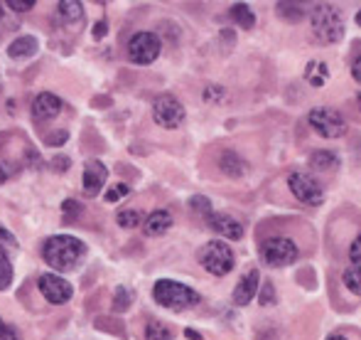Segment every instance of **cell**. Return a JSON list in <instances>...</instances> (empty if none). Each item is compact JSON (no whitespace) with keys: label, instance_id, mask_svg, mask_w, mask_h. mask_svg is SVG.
Here are the masks:
<instances>
[{"label":"cell","instance_id":"cell-1","mask_svg":"<svg viewBox=\"0 0 361 340\" xmlns=\"http://www.w3.org/2000/svg\"><path fill=\"white\" fill-rule=\"evenodd\" d=\"M42 257H44V262L57 269V271H72V269H76L84 262L86 245L72 235L49 237L42 247Z\"/></svg>","mask_w":361,"mask_h":340},{"label":"cell","instance_id":"cell-2","mask_svg":"<svg viewBox=\"0 0 361 340\" xmlns=\"http://www.w3.org/2000/svg\"><path fill=\"white\" fill-rule=\"evenodd\" d=\"M310 25H312V35L317 42L322 45H334L344 37V20L334 5L324 3L317 5L310 15Z\"/></svg>","mask_w":361,"mask_h":340},{"label":"cell","instance_id":"cell-3","mask_svg":"<svg viewBox=\"0 0 361 340\" xmlns=\"http://www.w3.org/2000/svg\"><path fill=\"white\" fill-rule=\"evenodd\" d=\"M152 298L160 306L170 308V311H185V308H192L200 303V293L195 288L185 286L180 281H172V279H160L152 286Z\"/></svg>","mask_w":361,"mask_h":340},{"label":"cell","instance_id":"cell-4","mask_svg":"<svg viewBox=\"0 0 361 340\" xmlns=\"http://www.w3.org/2000/svg\"><path fill=\"white\" fill-rule=\"evenodd\" d=\"M197 259H200L202 266H204L209 274H214V276H226V274L233 269V264H236L231 247H228L226 242H221V240L207 242V245L200 250Z\"/></svg>","mask_w":361,"mask_h":340},{"label":"cell","instance_id":"cell-5","mask_svg":"<svg viewBox=\"0 0 361 340\" xmlns=\"http://www.w3.org/2000/svg\"><path fill=\"white\" fill-rule=\"evenodd\" d=\"M288 187L300 202H305V205L317 207L324 202V187L319 185V180L312 175V172L293 170L288 175Z\"/></svg>","mask_w":361,"mask_h":340},{"label":"cell","instance_id":"cell-6","mask_svg":"<svg viewBox=\"0 0 361 340\" xmlns=\"http://www.w3.org/2000/svg\"><path fill=\"white\" fill-rule=\"evenodd\" d=\"M307 124L310 129H314V134L324 136V139H342L347 134V121L337 109H324V106L312 109L307 116Z\"/></svg>","mask_w":361,"mask_h":340},{"label":"cell","instance_id":"cell-7","mask_svg":"<svg viewBox=\"0 0 361 340\" xmlns=\"http://www.w3.org/2000/svg\"><path fill=\"white\" fill-rule=\"evenodd\" d=\"M298 247L288 237H271L261 245V259L268 266H290L298 262Z\"/></svg>","mask_w":361,"mask_h":340},{"label":"cell","instance_id":"cell-8","mask_svg":"<svg viewBox=\"0 0 361 340\" xmlns=\"http://www.w3.org/2000/svg\"><path fill=\"white\" fill-rule=\"evenodd\" d=\"M152 119H155V124L162 126V129H177V126H182V121H185V106L172 94H162V96H157L155 104H152Z\"/></svg>","mask_w":361,"mask_h":340},{"label":"cell","instance_id":"cell-9","mask_svg":"<svg viewBox=\"0 0 361 340\" xmlns=\"http://www.w3.org/2000/svg\"><path fill=\"white\" fill-rule=\"evenodd\" d=\"M160 37L155 33H138L128 42V59L135 64H150L160 57Z\"/></svg>","mask_w":361,"mask_h":340},{"label":"cell","instance_id":"cell-10","mask_svg":"<svg viewBox=\"0 0 361 340\" xmlns=\"http://www.w3.org/2000/svg\"><path fill=\"white\" fill-rule=\"evenodd\" d=\"M39 293H42L49 303H67L69 298H72L74 288L67 279L57 276V274H42V276H39Z\"/></svg>","mask_w":361,"mask_h":340},{"label":"cell","instance_id":"cell-11","mask_svg":"<svg viewBox=\"0 0 361 340\" xmlns=\"http://www.w3.org/2000/svg\"><path fill=\"white\" fill-rule=\"evenodd\" d=\"M59 111H62V99L49 94V91L39 94L37 99L32 101V119L35 121H52L59 116Z\"/></svg>","mask_w":361,"mask_h":340},{"label":"cell","instance_id":"cell-12","mask_svg":"<svg viewBox=\"0 0 361 340\" xmlns=\"http://www.w3.org/2000/svg\"><path fill=\"white\" fill-rule=\"evenodd\" d=\"M258 286H261V274H258V269H251L248 274H243L241 281L233 288V303L236 306H248L251 298L256 296Z\"/></svg>","mask_w":361,"mask_h":340},{"label":"cell","instance_id":"cell-13","mask_svg":"<svg viewBox=\"0 0 361 340\" xmlns=\"http://www.w3.org/2000/svg\"><path fill=\"white\" fill-rule=\"evenodd\" d=\"M207 225H209L216 235H221L224 240H241L243 237V225L238 220H233L231 215H216V212H212V215L207 217Z\"/></svg>","mask_w":361,"mask_h":340},{"label":"cell","instance_id":"cell-14","mask_svg":"<svg viewBox=\"0 0 361 340\" xmlns=\"http://www.w3.org/2000/svg\"><path fill=\"white\" fill-rule=\"evenodd\" d=\"M106 177H109V170L101 160H89L84 168V195L94 197L101 192V187L106 185Z\"/></svg>","mask_w":361,"mask_h":340},{"label":"cell","instance_id":"cell-15","mask_svg":"<svg viewBox=\"0 0 361 340\" xmlns=\"http://www.w3.org/2000/svg\"><path fill=\"white\" fill-rule=\"evenodd\" d=\"M219 168H221V172H226L228 177H241V175H246L248 163L236 151H224V153L219 156Z\"/></svg>","mask_w":361,"mask_h":340},{"label":"cell","instance_id":"cell-16","mask_svg":"<svg viewBox=\"0 0 361 340\" xmlns=\"http://www.w3.org/2000/svg\"><path fill=\"white\" fill-rule=\"evenodd\" d=\"M172 227V215L167 210H155L152 215H147L145 225H143V232L147 237H160L165 235L167 230Z\"/></svg>","mask_w":361,"mask_h":340},{"label":"cell","instance_id":"cell-17","mask_svg":"<svg viewBox=\"0 0 361 340\" xmlns=\"http://www.w3.org/2000/svg\"><path fill=\"white\" fill-rule=\"evenodd\" d=\"M35 52H37V40L30 37V35L18 37L15 42H10V47H8V54L13 59H27V57H32Z\"/></svg>","mask_w":361,"mask_h":340},{"label":"cell","instance_id":"cell-18","mask_svg":"<svg viewBox=\"0 0 361 340\" xmlns=\"http://www.w3.org/2000/svg\"><path fill=\"white\" fill-rule=\"evenodd\" d=\"M329 79V69L324 62H319V59H312V62L307 64V69H305V82L312 84V86H324Z\"/></svg>","mask_w":361,"mask_h":340},{"label":"cell","instance_id":"cell-19","mask_svg":"<svg viewBox=\"0 0 361 340\" xmlns=\"http://www.w3.org/2000/svg\"><path fill=\"white\" fill-rule=\"evenodd\" d=\"M310 168L319 170V172H332L339 168V158L332 153V151H317V153H312V158H310Z\"/></svg>","mask_w":361,"mask_h":340},{"label":"cell","instance_id":"cell-20","mask_svg":"<svg viewBox=\"0 0 361 340\" xmlns=\"http://www.w3.org/2000/svg\"><path fill=\"white\" fill-rule=\"evenodd\" d=\"M57 15H59V20H62V23L74 25V23H79V20L84 18V8H81V3L62 0V3L57 5Z\"/></svg>","mask_w":361,"mask_h":340},{"label":"cell","instance_id":"cell-21","mask_svg":"<svg viewBox=\"0 0 361 340\" xmlns=\"http://www.w3.org/2000/svg\"><path fill=\"white\" fill-rule=\"evenodd\" d=\"M231 18L236 20V25H238V28H243V30H251L253 25H256V15H253V10L248 8V5H243V3L233 5Z\"/></svg>","mask_w":361,"mask_h":340},{"label":"cell","instance_id":"cell-22","mask_svg":"<svg viewBox=\"0 0 361 340\" xmlns=\"http://www.w3.org/2000/svg\"><path fill=\"white\" fill-rule=\"evenodd\" d=\"M145 340H172V331L162 321H150L145 326Z\"/></svg>","mask_w":361,"mask_h":340},{"label":"cell","instance_id":"cell-23","mask_svg":"<svg viewBox=\"0 0 361 340\" xmlns=\"http://www.w3.org/2000/svg\"><path fill=\"white\" fill-rule=\"evenodd\" d=\"M10 281H13V264H10L8 252L0 247V291H3V288H8Z\"/></svg>","mask_w":361,"mask_h":340},{"label":"cell","instance_id":"cell-24","mask_svg":"<svg viewBox=\"0 0 361 340\" xmlns=\"http://www.w3.org/2000/svg\"><path fill=\"white\" fill-rule=\"evenodd\" d=\"M344 286L354 293V296H361V266H349L344 271Z\"/></svg>","mask_w":361,"mask_h":340},{"label":"cell","instance_id":"cell-25","mask_svg":"<svg viewBox=\"0 0 361 340\" xmlns=\"http://www.w3.org/2000/svg\"><path fill=\"white\" fill-rule=\"evenodd\" d=\"M278 15L286 20H302L305 8L300 3H278Z\"/></svg>","mask_w":361,"mask_h":340},{"label":"cell","instance_id":"cell-26","mask_svg":"<svg viewBox=\"0 0 361 340\" xmlns=\"http://www.w3.org/2000/svg\"><path fill=\"white\" fill-rule=\"evenodd\" d=\"M116 220H118V225H121V227H126V230H133V227H138V225H140L143 215H140L138 210H121Z\"/></svg>","mask_w":361,"mask_h":340},{"label":"cell","instance_id":"cell-27","mask_svg":"<svg viewBox=\"0 0 361 340\" xmlns=\"http://www.w3.org/2000/svg\"><path fill=\"white\" fill-rule=\"evenodd\" d=\"M190 205H192V210H195L197 215H202V217H209V215H212V202L207 200V197L195 195V197L190 200Z\"/></svg>","mask_w":361,"mask_h":340},{"label":"cell","instance_id":"cell-28","mask_svg":"<svg viewBox=\"0 0 361 340\" xmlns=\"http://www.w3.org/2000/svg\"><path fill=\"white\" fill-rule=\"evenodd\" d=\"M130 192V187L126 185V182H118V185H114L109 192H106V202H118V200H123L126 195Z\"/></svg>","mask_w":361,"mask_h":340},{"label":"cell","instance_id":"cell-29","mask_svg":"<svg viewBox=\"0 0 361 340\" xmlns=\"http://www.w3.org/2000/svg\"><path fill=\"white\" fill-rule=\"evenodd\" d=\"M276 303V288L271 281H266V286L261 288V306H273Z\"/></svg>","mask_w":361,"mask_h":340},{"label":"cell","instance_id":"cell-30","mask_svg":"<svg viewBox=\"0 0 361 340\" xmlns=\"http://www.w3.org/2000/svg\"><path fill=\"white\" fill-rule=\"evenodd\" d=\"M349 259H352L354 266H361V235L352 242V247H349Z\"/></svg>","mask_w":361,"mask_h":340},{"label":"cell","instance_id":"cell-31","mask_svg":"<svg viewBox=\"0 0 361 340\" xmlns=\"http://www.w3.org/2000/svg\"><path fill=\"white\" fill-rule=\"evenodd\" d=\"M0 340H20V333L0 318Z\"/></svg>","mask_w":361,"mask_h":340},{"label":"cell","instance_id":"cell-32","mask_svg":"<svg viewBox=\"0 0 361 340\" xmlns=\"http://www.w3.org/2000/svg\"><path fill=\"white\" fill-rule=\"evenodd\" d=\"M64 215H67V220H74V217H79L81 215V205L79 202H74V200H67L64 202Z\"/></svg>","mask_w":361,"mask_h":340},{"label":"cell","instance_id":"cell-33","mask_svg":"<svg viewBox=\"0 0 361 340\" xmlns=\"http://www.w3.org/2000/svg\"><path fill=\"white\" fill-rule=\"evenodd\" d=\"M35 5V0H10L8 8L18 10V13H25V10H30Z\"/></svg>","mask_w":361,"mask_h":340},{"label":"cell","instance_id":"cell-34","mask_svg":"<svg viewBox=\"0 0 361 340\" xmlns=\"http://www.w3.org/2000/svg\"><path fill=\"white\" fill-rule=\"evenodd\" d=\"M221 96H224L221 86H207V89H204V99L207 101H219Z\"/></svg>","mask_w":361,"mask_h":340},{"label":"cell","instance_id":"cell-35","mask_svg":"<svg viewBox=\"0 0 361 340\" xmlns=\"http://www.w3.org/2000/svg\"><path fill=\"white\" fill-rule=\"evenodd\" d=\"M0 247H18V242H15V237L10 235L5 227H0Z\"/></svg>","mask_w":361,"mask_h":340},{"label":"cell","instance_id":"cell-36","mask_svg":"<svg viewBox=\"0 0 361 340\" xmlns=\"http://www.w3.org/2000/svg\"><path fill=\"white\" fill-rule=\"evenodd\" d=\"M128 303H130V293L126 291V288H118V301H116V306L123 311V308H128Z\"/></svg>","mask_w":361,"mask_h":340},{"label":"cell","instance_id":"cell-37","mask_svg":"<svg viewBox=\"0 0 361 340\" xmlns=\"http://www.w3.org/2000/svg\"><path fill=\"white\" fill-rule=\"evenodd\" d=\"M352 77L361 84V57H357V62L352 64Z\"/></svg>","mask_w":361,"mask_h":340},{"label":"cell","instance_id":"cell-38","mask_svg":"<svg viewBox=\"0 0 361 340\" xmlns=\"http://www.w3.org/2000/svg\"><path fill=\"white\" fill-rule=\"evenodd\" d=\"M104 35H106V23H99L94 28V37H104Z\"/></svg>","mask_w":361,"mask_h":340},{"label":"cell","instance_id":"cell-39","mask_svg":"<svg viewBox=\"0 0 361 340\" xmlns=\"http://www.w3.org/2000/svg\"><path fill=\"white\" fill-rule=\"evenodd\" d=\"M5 180H8V170H5L3 165H0V185H3Z\"/></svg>","mask_w":361,"mask_h":340},{"label":"cell","instance_id":"cell-40","mask_svg":"<svg viewBox=\"0 0 361 340\" xmlns=\"http://www.w3.org/2000/svg\"><path fill=\"white\" fill-rule=\"evenodd\" d=\"M327 340H347V338H344V336H329Z\"/></svg>","mask_w":361,"mask_h":340},{"label":"cell","instance_id":"cell-41","mask_svg":"<svg viewBox=\"0 0 361 340\" xmlns=\"http://www.w3.org/2000/svg\"><path fill=\"white\" fill-rule=\"evenodd\" d=\"M357 25H359V28H361V10H359V13H357Z\"/></svg>","mask_w":361,"mask_h":340},{"label":"cell","instance_id":"cell-42","mask_svg":"<svg viewBox=\"0 0 361 340\" xmlns=\"http://www.w3.org/2000/svg\"><path fill=\"white\" fill-rule=\"evenodd\" d=\"M357 104H359V111H361V91L357 94Z\"/></svg>","mask_w":361,"mask_h":340}]
</instances>
